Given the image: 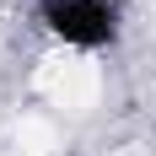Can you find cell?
<instances>
[{
    "mask_svg": "<svg viewBox=\"0 0 156 156\" xmlns=\"http://www.w3.org/2000/svg\"><path fill=\"white\" fill-rule=\"evenodd\" d=\"M48 32L76 48H108L119 38V5L113 0H38Z\"/></svg>",
    "mask_w": 156,
    "mask_h": 156,
    "instance_id": "6da1fadb",
    "label": "cell"
}]
</instances>
